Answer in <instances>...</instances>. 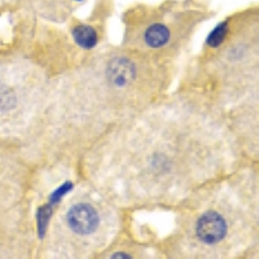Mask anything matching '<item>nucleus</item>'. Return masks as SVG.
I'll use <instances>...</instances> for the list:
<instances>
[{
    "mask_svg": "<svg viewBox=\"0 0 259 259\" xmlns=\"http://www.w3.org/2000/svg\"><path fill=\"white\" fill-rule=\"evenodd\" d=\"M233 142L219 115L180 94L135 115L90 150L92 186L115 205L177 206L231 172Z\"/></svg>",
    "mask_w": 259,
    "mask_h": 259,
    "instance_id": "nucleus-1",
    "label": "nucleus"
},
{
    "mask_svg": "<svg viewBox=\"0 0 259 259\" xmlns=\"http://www.w3.org/2000/svg\"><path fill=\"white\" fill-rule=\"evenodd\" d=\"M171 65L119 47L97 53L51 87L43 119H66L92 145L163 99ZM68 130V131H69ZM89 150V152H90Z\"/></svg>",
    "mask_w": 259,
    "mask_h": 259,
    "instance_id": "nucleus-2",
    "label": "nucleus"
},
{
    "mask_svg": "<svg viewBox=\"0 0 259 259\" xmlns=\"http://www.w3.org/2000/svg\"><path fill=\"white\" fill-rule=\"evenodd\" d=\"M75 192L46 227V253L55 258H91L105 254L118 233L115 203L103 193Z\"/></svg>",
    "mask_w": 259,
    "mask_h": 259,
    "instance_id": "nucleus-5",
    "label": "nucleus"
},
{
    "mask_svg": "<svg viewBox=\"0 0 259 259\" xmlns=\"http://www.w3.org/2000/svg\"><path fill=\"white\" fill-rule=\"evenodd\" d=\"M71 35L82 50H94L99 45V32L91 25L77 24L71 30Z\"/></svg>",
    "mask_w": 259,
    "mask_h": 259,
    "instance_id": "nucleus-7",
    "label": "nucleus"
},
{
    "mask_svg": "<svg viewBox=\"0 0 259 259\" xmlns=\"http://www.w3.org/2000/svg\"><path fill=\"white\" fill-rule=\"evenodd\" d=\"M174 207L175 230L165 242L172 258H231L258 239L256 180L244 170L206 183Z\"/></svg>",
    "mask_w": 259,
    "mask_h": 259,
    "instance_id": "nucleus-3",
    "label": "nucleus"
},
{
    "mask_svg": "<svg viewBox=\"0 0 259 259\" xmlns=\"http://www.w3.org/2000/svg\"><path fill=\"white\" fill-rule=\"evenodd\" d=\"M20 105V95L11 85H0V112H12Z\"/></svg>",
    "mask_w": 259,
    "mask_h": 259,
    "instance_id": "nucleus-8",
    "label": "nucleus"
},
{
    "mask_svg": "<svg viewBox=\"0 0 259 259\" xmlns=\"http://www.w3.org/2000/svg\"><path fill=\"white\" fill-rule=\"evenodd\" d=\"M183 95L217 112L218 105L240 103L254 96L258 87V21L242 13L222 21L205 40L191 65Z\"/></svg>",
    "mask_w": 259,
    "mask_h": 259,
    "instance_id": "nucleus-4",
    "label": "nucleus"
},
{
    "mask_svg": "<svg viewBox=\"0 0 259 259\" xmlns=\"http://www.w3.org/2000/svg\"><path fill=\"white\" fill-rule=\"evenodd\" d=\"M205 17L202 11L183 4L128 11L122 47L172 66Z\"/></svg>",
    "mask_w": 259,
    "mask_h": 259,
    "instance_id": "nucleus-6",
    "label": "nucleus"
}]
</instances>
